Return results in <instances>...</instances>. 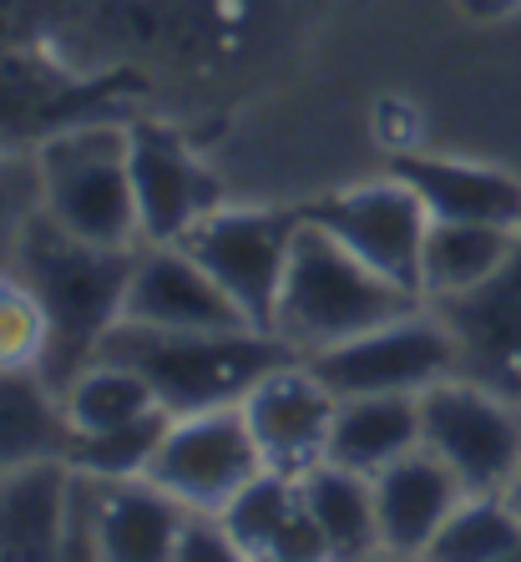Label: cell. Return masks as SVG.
<instances>
[{
  "label": "cell",
  "instance_id": "obj_1",
  "mask_svg": "<svg viewBox=\"0 0 521 562\" xmlns=\"http://www.w3.org/2000/svg\"><path fill=\"white\" fill-rule=\"evenodd\" d=\"M15 274L36 289L41 310L52 319V345L41 360V375L61 395L81 370L97 360L102 335L122 319L127 284L137 269V249H102L66 234L46 209L31 213L15 244Z\"/></svg>",
  "mask_w": 521,
  "mask_h": 562
},
{
  "label": "cell",
  "instance_id": "obj_2",
  "mask_svg": "<svg viewBox=\"0 0 521 562\" xmlns=\"http://www.w3.org/2000/svg\"><path fill=\"white\" fill-rule=\"evenodd\" d=\"M97 360L132 366L172 416L243 406L269 370L294 366L299 350L263 329H157L117 319L97 345Z\"/></svg>",
  "mask_w": 521,
  "mask_h": 562
},
{
  "label": "cell",
  "instance_id": "obj_3",
  "mask_svg": "<svg viewBox=\"0 0 521 562\" xmlns=\"http://www.w3.org/2000/svg\"><path fill=\"white\" fill-rule=\"evenodd\" d=\"M405 314H420L416 289L395 284L380 269H370L360 254H350L319 223L299 218L288 274L279 289L274 335L288 340L299 355H319L329 345H344L365 329H380Z\"/></svg>",
  "mask_w": 521,
  "mask_h": 562
},
{
  "label": "cell",
  "instance_id": "obj_4",
  "mask_svg": "<svg viewBox=\"0 0 521 562\" xmlns=\"http://www.w3.org/2000/svg\"><path fill=\"white\" fill-rule=\"evenodd\" d=\"M127 153L132 127L117 117H87L52 132L36 147L41 209L87 244L132 249L143 238V218H137Z\"/></svg>",
  "mask_w": 521,
  "mask_h": 562
},
{
  "label": "cell",
  "instance_id": "obj_5",
  "mask_svg": "<svg viewBox=\"0 0 521 562\" xmlns=\"http://www.w3.org/2000/svg\"><path fill=\"white\" fill-rule=\"evenodd\" d=\"M263 467L269 461L253 441L243 406H218L197 416H172L147 476L188 512H223Z\"/></svg>",
  "mask_w": 521,
  "mask_h": 562
},
{
  "label": "cell",
  "instance_id": "obj_6",
  "mask_svg": "<svg viewBox=\"0 0 521 562\" xmlns=\"http://www.w3.org/2000/svg\"><path fill=\"white\" fill-rule=\"evenodd\" d=\"M420 441L456 471L466 497H496L521 461V411L476 385L441 380L420 391Z\"/></svg>",
  "mask_w": 521,
  "mask_h": 562
},
{
  "label": "cell",
  "instance_id": "obj_7",
  "mask_svg": "<svg viewBox=\"0 0 521 562\" xmlns=\"http://www.w3.org/2000/svg\"><path fill=\"white\" fill-rule=\"evenodd\" d=\"M294 228H299V213H223L218 209L188 228L183 249L234 294V304L253 319V329L274 335Z\"/></svg>",
  "mask_w": 521,
  "mask_h": 562
},
{
  "label": "cell",
  "instance_id": "obj_8",
  "mask_svg": "<svg viewBox=\"0 0 521 562\" xmlns=\"http://www.w3.org/2000/svg\"><path fill=\"white\" fill-rule=\"evenodd\" d=\"M451 366H456V345L426 314H405V319H390V325L309 355V370L339 401H350V395H420L430 385H441Z\"/></svg>",
  "mask_w": 521,
  "mask_h": 562
},
{
  "label": "cell",
  "instance_id": "obj_9",
  "mask_svg": "<svg viewBox=\"0 0 521 562\" xmlns=\"http://www.w3.org/2000/svg\"><path fill=\"white\" fill-rule=\"evenodd\" d=\"M299 218L319 223L325 234H335L344 249L360 254V259H365L370 269H380L385 279L426 294V289H420V254H426L430 209L405 178L314 198L309 209H299Z\"/></svg>",
  "mask_w": 521,
  "mask_h": 562
},
{
  "label": "cell",
  "instance_id": "obj_10",
  "mask_svg": "<svg viewBox=\"0 0 521 562\" xmlns=\"http://www.w3.org/2000/svg\"><path fill=\"white\" fill-rule=\"evenodd\" d=\"M127 168L147 244H183L193 223L218 213V178L188 153V143L172 127L137 122Z\"/></svg>",
  "mask_w": 521,
  "mask_h": 562
},
{
  "label": "cell",
  "instance_id": "obj_11",
  "mask_svg": "<svg viewBox=\"0 0 521 562\" xmlns=\"http://www.w3.org/2000/svg\"><path fill=\"white\" fill-rule=\"evenodd\" d=\"M339 395L309 370V360L279 366L243 395V416L253 426L263 461L284 476H304L325 461L335 431Z\"/></svg>",
  "mask_w": 521,
  "mask_h": 562
},
{
  "label": "cell",
  "instance_id": "obj_12",
  "mask_svg": "<svg viewBox=\"0 0 521 562\" xmlns=\"http://www.w3.org/2000/svg\"><path fill=\"white\" fill-rule=\"evenodd\" d=\"M122 319L157 329H253L234 294L183 244H152V254H137Z\"/></svg>",
  "mask_w": 521,
  "mask_h": 562
},
{
  "label": "cell",
  "instance_id": "obj_13",
  "mask_svg": "<svg viewBox=\"0 0 521 562\" xmlns=\"http://www.w3.org/2000/svg\"><path fill=\"white\" fill-rule=\"evenodd\" d=\"M106 97H112L106 81H77L46 56L0 46V153H15L26 143L41 147L52 132L87 122Z\"/></svg>",
  "mask_w": 521,
  "mask_h": 562
},
{
  "label": "cell",
  "instance_id": "obj_14",
  "mask_svg": "<svg viewBox=\"0 0 521 562\" xmlns=\"http://www.w3.org/2000/svg\"><path fill=\"white\" fill-rule=\"evenodd\" d=\"M375 522H380V548L400 552H430L435 532L445 527V517L466 502V486L451 467H445L426 441L416 451L395 457L390 467H380L375 476Z\"/></svg>",
  "mask_w": 521,
  "mask_h": 562
},
{
  "label": "cell",
  "instance_id": "obj_15",
  "mask_svg": "<svg viewBox=\"0 0 521 562\" xmlns=\"http://www.w3.org/2000/svg\"><path fill=\"white\" fill-rule=\"evenodd\" d=\"M66 492H71V461L66 457H41L0 471V562L61 558Z\"/></svg>",
  "mask_w": 521,
  "mask_h": 562
},
{
  "label": "cell",
  "instance_id": "obj_16",
  "mask_svg": "<svg viewBox=\"0 0 521 562\" xmlns=\"http://www.w3.org/2000/svg\"><path fill=\"white\" fill-rule=\"evenodd\" d=\"M188 507L152 476H106L102 482V517H97V558L112 562H168Z\"/></svg>",
  "mask_w": 521,
  "mask_h": 562
},
{
  "label": "cell",
  "instance_id": "obj_17",
  "mask_svg": "<svg viewBox=\"0 0 521 562\" xmlns=\"http://www.w3.org/2000/svg\"><path fill=\"white\" fill-rule=\"evenodd\" d=\"M395 178H405V183L426 198L430 218L501 223V228H517V223H521V183H517V178H507V172H496V168L400 153Z\"/></svg>",
  "mask_w": 521,
  "mask_h": 562
},
{
  "label": "cell",
  "instance_id": "obj_18",
  "mask_svg": "<svg viewBox=\"0 0 521 562\" xmlns=\"http://www.w3.org/2000/svg\"><path fill=\"white\" fill-rule=\"evenodd\" d=\"M420 446V395H350L335 411L325 461L375 476L395 457Z\"/></svg>",
  "mask_w": 521,
  "mask_h": 562
},
{
  "label": "cell",
  "instance_id": "obj_19",
  "mask_svg": "<svg viewBox=\"0 0 521 562\" xmlns=\"http://www.w3.org/2000/svg\"><path fill=\"white\" fill-rule=\"evenodd\" d=\"M71 416L41 370H0V471L71 451Z\"/></svg>",
  "mask_w": 521,
  "mask_h": 562
},
{
  "label": "cell",
  "instance_id": "obj_20",
  "mask_svg": "<svg viewBox=\"0 0 521 562\" xmlns=\"http://www.w3.org/2000/svg\"><path fill=\"white\" fill-rule=\"evenodd\" d=\"M511 228L501 223H456L430 218L426 254H420V289L426 294H471L507 263Z\"/></svg>",
  "mask_w": 521,
  "mask_h": 562
},
{
  "label": "cell",
  "instance_id": "obj_21",
  "mask_svg": "<svg viewBox=\"0 0 521 562\" xmlns=\"http://www.w3.org/2000/svg\"><path fill=\"white\" fill-rule=\"evenodd\" d=\"M299 492L309 502L314 522L329 542V558H365L380 548V522H375V482L350 467L319 461L314 471L299 476Z\"/></svg>",
  "mask_w": 521,
  "mask_h": 562
},
{
  "label": "cell",
  "instance_id": "obj_22",
  "mask_svg": "<svg viewBox=\"0 0 521 562\" xmlns=\"http://www.w3.org/2000/svg\"><path fill=\"white\" fill-rule=\"evenodd\" d=\"M299 502H304L299 476H284V471L263 467L259 476H253V482L218 512V517H223V527L234 532V542H238L243 558H274L279 537H284L288 517L299 512Z\"/></svg>",
  "mask_w": 521,
  "mask_h": 562
},
{
  "label": "cell",
  "instance_id": "obj_23",
  "mask_svg": "<svg viewBox=\"0 0 521 562\" xmlns=\"http://www.w3.org/2000/svg\"><path fill=\"white\" fill-rule=\"evenodd\" d=\"M61 406L77 431H106V426H122V420H137L143 411H152L157 395L132 366L92 360V366L61 391Z\"/></svg>",
  "mask_w": 521,
  "mask_h": 562
},
{
  "label": "cell",
  "instance_id": "obj_24",
  "mask_svg": "<svg viewBox=\"0 0 521 562\" xmlns=\"http://www.w3.org/2000/svg\"><path fill=\"white\" fill-rule=\"evenodd\" d=\"M168 426H172V411L152 406L137 420H122V426H106V431H77L66 461L77 471H92V476H112V482L117 476H147Z\"/></svg>",
  "mask_w": 521,
  "mask_h": 562
},
{
  "label": "cell",
  "instance_id": "obj_25",
  "mask_svg": "<svg viewBox=\"0 0 521 562\" xmlns=\"http://www.w3.org/2000/svg\"><path fill=\"white\" fill-rule=\"evenodd\" d=\"M430 558H456V562L521 558V517L507 507V497H466L435 532Z\"/></svg>",
  "mask_w": 521,
  "mask_h": 562
},
{
  "label": "cell",
  "instance_id": "obj_26",
  "mask_svg": "<svg viewBox=\"0 0 521 562\" xmlns=\"http://www.w3.org/2000/svg\"><path fill=\"white\" fill-rule=\"evenodd\" d=\"M52 345V319L26 279L0 269V370H41Z\"/></svg>",
  "mask_w": 521,
  "mask_h": 562
},
{
  "label": "cell",
  "instance_id": "obj_27",
  "mask_svg": "<svg viewBox=\"0 0 521 562\" xmlns=\"http://www.w3.org/2000/svg\"><path fill=\"white\" fill-rule=\"evenodd\" d=\"M41 209V168L36 157H0V269L15 263V244L21 228L31 223V213Z\"/></svg>",
  "mask_w": 521,
  "mask_h": 562
},
{
  "label": "cell",
  "instance_id": "obj_28",
  "mask_svg": "<svg viewBox=\"0 0 521 562\" xmlns=\"http://www.w3.org/2000/svg\"><path fill=\"white\" fill-rule=\"evenodd\" d=\"M172 558L178 562H228V558H243V552H238L234 532L223 527L218 512H188Z\"/></svg>",
  "mask_w": 521,
  "mask_h": 562
},
{
  "label": "cell",
  "instance_id": "obj_29",
  "mask_svg": "<svg viewBox=\"0 0 521 562\" xmlns=\"http://www.w3.org/2000/svg\"><path fill=\"white\" fill-rule=\"evenodd\" d=\"M521 0H466L471 15H501V11H517Z\"/></svg>",
  "mask_w": 521,
  "mask_h": 562
},
{
  "label": "cell",
  "instance_id": "obj_30",
  "mask_svg": "<svg viewBox=\"0 0 521 562\" xmlns=\"http://www.w3.org/2000/svg\"><path fill=\"white\" fill-rule=\"evenodd\" d=\"M501 497H507V507L521 517V461H517V471H511V482H507V492H501Z\"/></svg>",
  "mask_w": 521,
  "mask_h": 562
}]
</instances>
